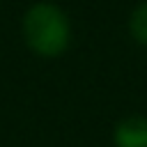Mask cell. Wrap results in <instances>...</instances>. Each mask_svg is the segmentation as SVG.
<instances>
[{
	"label": "cell",
	"mask_w": 147,
	"mask_h": 147,
	"mask_svg": "<svg viewBox=\"0 0 147 147\" xmlns=\"http://www.w3.org/2000/svg\"><path fill=\"white\" fill-rule=\"evenodd\" d=\"M23 39L32 53L41 57H57L71 41L69 16L55 2H34L23 16Z\"/></svg>",
	"instance_id": "6da1fadb"
},
{
	"label": "cell",
	"mask_w": 147,
	"mask_h": 147,
	"mask_svg": "<svg viewBox=\"0 0 147 147\" xmlns=\"http://www.w3.org/2000/svg\"><path fill=\"white\" fill-rule=\"evenodd\" d=\"M115 147H147V117L129 115L119 119L113 129Z\"/></svg>",
	"instance_id": "7a4b0ae2"
},
{
	"label": "cell",
	"mask_w": 147,
	"mask_h": 147,
	"mask_svg": "<svg viewBox=\"0 0 147 147\" xmlns=\"http://www.w3.org/2000/svg\"><path fill=\"white\" fill-rule=\"evenodd\" d=\"M129 32L133 37V41H138L140 46H147V2H140L131 16H129Z\"/></svg>",
	"instance_id": "3957f363"
}]
</instances>
